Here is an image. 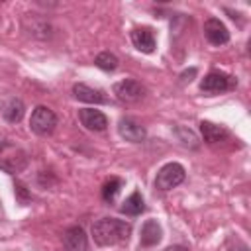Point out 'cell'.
<instances>
[{
	"mask_svg": "<svg viewBox=\"0 0 251 251\" xmlns=\"http://www.w3.org/2000/svg\"><path fill=\"white\" fill-rule=\"evenodd\" d=\"M124 186V180L122 178H110V180H106L104 182V186H102V198L106 200V202H114V198L118 196V192H120V188Z\"/></svg>",
	"mask_w": 251,
	"mask_h": 251,
	"instance_id": "ac0fdd59",
	"label": "cell"
},
{
	"mask_svg": "<svg viewBox=\"0 0 251 251\" xmlns=\"http://www.w3.org/2000/svg\"><path fill=\"white\" fill-rule=\"evenodd\" d=\"M143 210H145V202H143V196H141L137 190L131 192V194L124 200V204L120 206V212L126 214V216H139Z\"/></svg>",
	"mask_w": 251,
	"mask_h": 251,
	"instance_id": "2e32d148",
	"label": "cell"
},
{
	"mask_svg": "<svg viewBox=\"0 0 251 251\" xmlns=\"http://www.w3.org/2000/svg\"><path fill=\"white\" fill-rule=\"evenodd\" d=\"M73 94H75V98H76V100H80V102H90V104H108V98H106V94H104L102 90L92 88V86L82 84V82L73 86Z\"/></svg>",
	"mask_w": 251,
	"mask_h": 251,
	"instance_id": "7c38bea8",
	"label": "cell"
},
{
	"mask_svg": "<svg viewBox=\"0 0 251 251\" xmlns=\"http://www.w3.org/2000/svg\"><path fill=\"white\" fill-rule=\"evenodd\" d=\"M65 251H88V237L80 226H71L63 233Z\"/></svg>",
	"mask_w": 251,
	"mask_h": 251,
	"instance_id": "9c48e42d",
	"label": "cell"
},
{
	"mask_svg": "<svg viewBox=\"0 0 251 251\" xmlns=\"http://www.w3.org/2000/svg\"><path fill=\"white\" fill-rule=\"evenodd\" d=\"M129 235H131V226L118 218H100L92 224V237L102 247L126 243Z\"/></svg>",
	"mask_w": 251,
	"mask_h": 251,
	"instance_id": "6da1fadb",
	"label": "cell"
},
{
	"mask_svg": "<svg viewBox=\"0 0 251 251\" xmlns=\"http://www.w3.org/2000/svg\"><path fill=\"white\" fill-rule=\"evenodd\" d=\"M129 37H131V43L137 51H141V53H153L155 51L157 43H155V35L151 31V27H145V25L135 27V29H131Z\"/></svg>",
	"mask_w": 251,
	"mask_h": 251,
	"instance_id": "8fae6325",
	"label": "cell"
},
{
	"mask_svg": "<svg viewBox=\"0 0 251 251\" xmlns=\"http://www.w3.org/2000/svg\"><path fill=\"white\" fill-rule=\"evenodd\" d=\"M4 218H6V214H4V208H2V202H0V222H4Z\"/></svg>",
	"mask_w": 251,
	"mask_h": 251,
	"instance_id": "7402d4cb",
	"label": "cell"
},
{
	"mask_svg": "<svg viewBox=\"0 0 251 251\" xmlns=\"http://www.w3.org/2000/svg\"><path fill=\"white\" fill-rule=\"evenodd\" d=\"M118 131L129 143H141L147 137V129L133 118H122L118 122Z\"/></svg>",
	"mask_w": 251,
	"mask_h": 251,
	"instance_id": "52a82bcc",
	"label": "cell"
},
{
	"mask_svg": "<svg viewBox=\"0 0 251 251\" xmlns=\"http://www.w3.org/2000/svg\"><path fill=\"white\" fill-rule=\"evenodd\" d=\"M165 251H188V247H184V245H171Z\"/></svg>",
	"mask_w": 251,
	"mask_h": 251,
	"instance_id": "44dd1931",
	"label": "cell"
},
{
	"mask_svg": "<svg viewBox=\"0 0 251 251\" xmlns=\"http://www.w3.org/2000/svg\"><path fill=\"white\" fill-rule=\"evenodd\" d=\"M0 112H2V118H4L6 122H10V124H18V122L24 118L25 106H24V102H22L20 98L10 96V98H6V100L2 102Z\"/></svg>",
	"mask_w": 251,
	"mask_h": 251,
	"instance_id": "4fadbf2b",
	"label": "cell"
},
{
	"mask_svg": "<svg viewBox=\"0 0 251 251\" xmlns=\"http://www.w3.org/2000/svg\"><path fill=\"white\" fill-rule=\"evenodd\" d=\"M204 35H206V39H208L212 45H216V47L226 45V43L229 41V31H227V27L224 25V22H220L218 18H208V20L204 22Z\"/></svg>",
	"mask_w": 251,
	"mask_h": 251,
	"instance_id": "ba28073f",
	"label": "cell"
},
{
	"mask_svg": "<svg viewBox=\"0 0 251 251\" xmlns=\"http://www.w3.org/2000/svg\"><path fill=\"white\" fill-rule=\"evenodd\" d=\"M29 163L27 151L14 141H0V169L4 173H22Z\"/></svg>",
	"mask_w": 251,
	"mask_h": 251,
	"instance_id": "7a4b0ae2",
	"label": "cell"
},
{
	"mask_svg": "<svg viewBox=\"0 0 251 251\" xmlns=\"http://www.w3.org/2000/svg\"><path fill=\"white\" fill-rule=\"evenodd\" d=\"M16 198L20 200V204H24V206H25V204L31 200V194L25 190V186H24V184H20V182H18V184H16Z\"/></svg>",
	"mask_w": 251,
	"mask_h": 251,
	"instance_id": "ffe728a7",
	"label": "cell"
},
{
	"mask_svg": "<svg viewBox=\"0 0 251 251\" xmlns=\"http://www.w3.org/2000/svg\"><path fill=\"white\" fill-rule=\"evenodd\" d=\"M114 94L118 96V100L133 104V102H139L143 98L145 88L137 80H133V78H124V80L114 84Z\"/></svg>",
	"mask_w": 251,
	"mask_h": 251,
	"instance_id": "8992f818",
	"label": "cell"
},
{
	"mask_svg": "<svg viewBox=\"0 0 251 251\" xmlns=\"http://www.w3.org/2000/svg\"><path fill=\"white\" fill-rule=\"evenodd\" d=\"M176 133L180 135V141H182L184 145H190V147H196V145H198V139H196V135H194L190 129H186V127H176Z\"/></svg>",
	"mask_w": 251,
	"mask_h": 251,
	"instance_id": "d6986e66",
	"label": "cell"
},
{
	"mask_svg": "<svg viewBox=\"0 0 251 251\" xmlns=\"http://www.w3.org/2000/svg\"><path fill=\"white\" fill-rule=\"evenodd\" d=\"M200 133H202L204 141L210 143V145L222 143V141H226L229 137V131L226 127H222L218 124H212V122H206V120L200 122Z\"/></svg>",
	"mask_w": 251,
	"mask_h": 251,
	"instance_id": "5bb4252c",
	"label": "cell"
},
{
	"mask_svg": "<svg viewBox=\"0 0 251 251\" xmlns=\"http://www.w3.org/2000/svg\"><path fill=\"white\" fill-rule=\"evenodd\" d=\"M237 84V80L222 71H210L202 82H200V90L204 94H220V92H226V90H231L233 86Z\"/></svg>",
	"mask_w": 251,
	"mask_h": 251,
	"instance_id": "5b68a950",
	"label": "cell"
},
{
	"mask_svg": "<svg viewBox=\"0 0 251 251\" xmlns=\"http://www.w3.org/2000/svg\"><path fill=\"white\" fill-rule=\"evenodd\" d=\"M163 237V229L159 226L157 220H147L143 226H141V235H139V245L141 247H153L161 241Z\"/></svg>",
	"mask_w": 251,
	"mask_h": 251,
	"instance_id": "9a60e30c",
	"label": "cell"
},
{
	"mask_svg": "<svg viewBox=\"0 0 251 251\" xmlns=\"http://www.w3.org/2000/svg\"><path fill=\"white\" fill-rule=\"evenodd\" d=\"M78 120L90 131H104L108 127V118L100 110H94V108H82V110H78Z\"/></svg>",
	"mask_w": 251,
	"mask_h": 251,
	"instance_id": "30bf717a",
	"label": "cell"
},
{
	"mask_svg": "<svg viewBox=\"0 0 251 251\" xmlns=\"http://www.w3.org/2000/svg\"><path fill=\"white\" fill-rule=\"evenodd\" d=\"M118 57L114 55V53H110V51H102V53H98L96 55V59H94V65L98 67V69H102V71H116L118 69Z\"/></svg>",
	"mask_w": 251,
	"mask_h": 251,
	"instance_id": "e0dca14e",
	"label": "cell"
},
{
	"mask_svg": "<svg viewBox=\"0 0 251 251\" xmlns=\"http://www.w3.org/2000/svg\"><path fill=\"white\" fill-rule=\"evenodd\" d=\"M184 176H186L184 167L180 163L173 161V163H167L159 169V173L155 176V186L159 190L167 192V190H173L175 186H178L180 182H184Z\"/></svg>",
	"mask_w": 251,
	"mask_h": 251,
	"instance_id": "3957f363",
	"label": "cell"
},
{
	"mask_svg": "<svg viewBox=\"0 0 251 251\" xmlns=\"http://www.w3.org/2000/svg\"><path fill=\"white\" fill-rule=\"evenodd\" d=\"M57 126V116L51 108L47 106H37L33 112H31V118H29V127L33 133L37 135H49L53 133Z\"/></svg>",
	"mask_w": 251,
	"mask_h": 251,
	"instance_id": "277c9868",
	"label": "cell"
}]
</instances>
